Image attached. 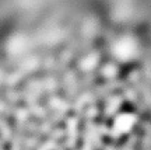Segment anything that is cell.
<instances>
[{
	"instance_id": "6da1fadb",
	"label": "cell",
	"mask_w": 151,
	"mask_h": 150,
	"mask_svg": "<svg viewBox=\"0 0 151 150\" xmlns=\"http://www.w3.org/2000/svg\"><path fill=\"white\" fill-rule=\"evenodd\" d=\"M139 52H140V43L132 35H122L112 43L113 56L122 62L136 59Z\"/></svg>"
}]
</instances>
